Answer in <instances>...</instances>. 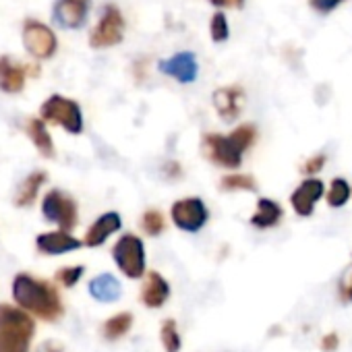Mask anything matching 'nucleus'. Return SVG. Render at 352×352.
Listing matches in <instances>:
<instances>
[{
    "mask_svg": "<svg viewBox=\"0 0 352 352\" xmlns=\"http://www.w3.org/2000/svg\"><path fill=\"white\" fill-rule=\"evenodd\" d=\"M23 46L34 58L46 60V58H52L56 54L58 40L46 23L36 21V19H28L23 23Z\"/></svg>",
    "mask_w": 352,
    "mask_h": 352,
    "instance_id": "9",
    "label": "nucleus"
},
{
    "mask_svg": "<svg viewBox=\"0 0 352 352\" xmlns=\"http://www.w3.org/2000/svg\"><path fill=\"white\" fill-rule=\"evenodd\" d=\"M38 352H65V346L56 340H46L38 346Z\"/></svg>",
    "mask_w": 352,
    "mask_h": 352,
    "instance_id": "35",
    "label": "nucleus"
},
{
    "mask_svg": "<svg viewBox=\"0 0 352 352\" xmlns=\"http://www.w3.org/2000/svg\"><path fill=\"white\" fill-rule=\"evenodd\" d=\"M40 114H42V120L44 122L58 124V126H63L71 135H79L83 131V112H81V106L75 100H71V98H65V96H58V94L50 96L42 104Z\"/></svg>",
    "mask_w": 352,
    "mask_h": 352,
    "instance_id": "5",
    "label": "nucleus"
},
{
    "mask_svg": "<svg viewBox=\"0 0 352 352\" xmlns=\"http://www.w3.org/2000/svg\"><path fill=\"white\" fill-rule=\"evenodd\" d=\"M13 298L19 309L32 313L44 321H56L63 317L65 309L56 288L44 280H38L30 274H17L13 280Z\"/></svg>",
    "mask_w": 352,
    "mask_h": 352,
    "instance_id": "2",
    "label": "nucleus"
},
{
    "mask_svg": "<svg viewBox=\"0 0 352 352\" xmlns=\"http://www.w3.org/2000/svg\"><path fill=\"white\" fill-rule=\"evenodd\" d=\"M340 3H342V0H309V5L313 7V11L323 13V15L331 13Z\"/></svg>",
    "mask_w": 352,
    "mask_h": 352,
    "instance_id": "32",
    "label": "nucleus"
},
{
    "mask_svg": "<svg viewBox=\"0 0 352 352\" xmlns=\"http://www.w3.org/2000/svg\"><path fill=\"white\" fill-rule=\"evenodd\" d=\"M87 290H89V294L98 302H114L122 294V286H120V282L112 274H100V276H96L89 282Z\"/></svg>",
    "mask_w": 352,
    "mask_h": 352,
    "instance_id": "19",
    "label": "nucleus"
},
{
    "mask_svg": "<svg viewBox=\"0 0 352 352\" xmlns=\"http://www.w3.org/2000/svg\"><path fill=\"white\" fill-rule=\"evenodd\" d=\"M141 228L149 236H160L166 230V218L160 210H145L141 216Z\"/></svg>",
    "mask_w": 352,
    "mask_h": 352,
    "instance_id": "26",
    "label": "nucleus"
},
{
    "mask_svg": "<svg viewBox=\"0 0 352 352\" xmlns=\"http://www.w3.org/2000/svg\"><path fill=\"white\" fill-rule=\"evenodd\" d=\"M172 294V288H170V282L155 270L147 272L145 278H143V286H141V302L147 307V309H162L168 298Z\"/></svg>",
    "mask_w": 352,
    "mask_h": 352,
    "instance_id": "14",
    "label": "nucleus"
},
{
    "mask_svg": "<svg viewBox=\"0 0 352 352\" xmlns=\"http://www.w3.org/2000/svg\"><path fill=\"white\" fill-rule=\"evenodd\" d=\"M210 36L216 44L220 42H226L230 38V28H228V19L224 13H216L212 17V23H210Z\"/></svg>",
    "mask_w": 352,
    "mask_h": 352,
    "instance_id": "27",
    "label": "nucleus"
},
{
    "mask_svg": "<svg viewBox=\"0 0 352 352\" xmlns=\"http://www.w3.org/2000/svg\"><path fill=\"white\" fill-rule=\"evenodd\" d=\"M91 0H54L52 17L63 30H79L87 21Z\"/></svg>",
    "mask_w": 352,
    "mask_h": 352,
    "instance_id": "11",
    "label": "nucleus"
},
{
    "mask_svg": "<svg viewBox=\"0 0 352 352\" xmlns=\"http://www.w3.org/2000/svg\"><path fill=\"white\" fill-rule=\"evenodd\" d=\"M350 197H352V185L346 179H342V176H336V179H331L329 187L325 189L327 206L333 208V210H340V208H344L350 201Z\"/></svg>",
    "mask_w": 352,
    "mask_h": 352,
    "instance_id": "24",
    "label": "nucleus"
},
{
    "mask_svg": "<svg viewBox=\"0 0 352 352\" xmlns=\"http://www.w3.org/2000/svg\"><path fill=\"white\" fill-rule=\"evenodd\" d=\"M122 228V218H120V214L118 212H106V214H102L89 228H87V232H85V241H83V245H87V247H102L112 234H116L118 230Z\"/></svg>",
    "mask_w": 352,
    "mask_h": 352,
    "instance_id": "15",
    "label": "nucleus"
},
{
    "mask_svg": "<svg viewBox=\"0 0 352 352\" xmlns=\"http://www.w3.org/2000/svg\"><path fill=\"white\" fill-rule=\"evenodd\" d=\"M81 245L83 243L79 239H75L73 234H69L65 230L44 232V234H38V239H36V247L44 255H67L71 251L81 249Z\"/></svg>",
    "mask_w": 352,
    "mask_h": 352,
    "instance_id": "16",
    "label": "nucleus"
},
{
    "mask_svg": "<svg viewBox=\"0 0 352 352\" xmlns=\"http://www.w3.org/2000/svg\"><path fill=\"white\" fill-rule=\"evenodd\" d=\"M122 38H124V17L118 7L108 5L89 36V46L96 50L112 48V46L120 44Z\"/></svg>",
    "mask_w": 352,
    "mask_h": 352,
    "instance_id": "8",
    "label": "nucleus"
},
{
    "mask_svg": "<svg viewBox=\"0 0 352 352\" xmlns=\"http://www.w3.org/2000/svg\"><path fill=\"white\" fill-rule=\"evenodd\" d=\"M160 342L166 352H181L183 348V336L179 329L176 319H164L160 325Z\"/></svg>",
    "mask_w": 352,
    "mask_h": 352,
    "instance_id": "25",
    "label": "nucleus"
},
{
    "mask_svg": "<svg viewBox=\"0 0 352 352\" xmlns=\"http://www.w3.org/2000/svg\"><path fill=\"white\" fill-rule=\"evenodd\" d=\"M284 220V208L272 197H259L257 208L251 216V226L257 230H272Z\"/></svg>",
    "mask_w": 352,
    "mask_h": 352,
    "instance_id": "17",
    "label": "nucleus"
},
{
    "mask_svg": "<svg viewBox=\"0 0 352 352\" xmlns=\"http://www.w3.org/2000/svg\"><path fill=\"white\" fill-rule=\"evenodd\" d=\"M112 259L116 267L129 278V280H139L145 278L147 274V255H145V245L137 234H122L114 247H112Z\"/></svg>",
    "mask_w": 352,
    "mask_h": 352,
    "instance_id": "4",
    "label": "nucleus"
},
{
    "mask_svg": "<svg viewBox=\"0 0 352 352\" xmlns=\"http://www.w3.org/2000/svg\"><path fill=\"white\" fill-rule=\"evenodd\" d=\"M28 67L15 63L11 56H0V89L5 94H19L25 87Z\"/></svg>",
    "mask_w": 352,
    "mask_h": 352,
    "instance_id": "18",
    "label": "nucleus"
},
{
    "mask_svg": "<svg viewBox=\"0 0 352 352\" xmlns=\"http://www.w3.org/2000/svg\"><path fill=\"white\" fill-rule=\"evenodd\" d=\"M170 220L181 232L197 234L210 222V210L201 197H183L176 199L170 208Z\"/></svg>",
    "mask_w": 352,
    "mask_h": 352,
    "instance_id": "6",
    "label": "nucleus"
},
{
    "mask_svg": "<svg viewBox=\"0 0 352 352\" xmlns=\"http://www.w3.org/2000/svg\"><path fill=\"white\" fill-rule=\"evenodd\" d=\"M28 135L44 157H54V143L42 118H32L28 122Z\"/></svg>",
    "mask_w": 352,
    "mask_h": 352,
    "instance_id": "23",
    "label": "nucleus"
},
{
    "mask_svg": "<svg viewBox=\"0 0 352 352\" xmlns=\"http://www.w3.org/2000/svg\"><path fill=\"white\" fill-rule=\"evenodd\" d=\"M325 162H327L325 153H315L305 160L300 170H302V174H307V179H311V176H317V172H321L325 168Z\"/></svg>",
    "mask_w": 352,
    "mask_h": 352,
    "instance_id": "30",
    "label": "nucleus"
},
{
    "mask_svg": "<svg viewBox=\"0 0 352 352\" xmlns=\"http://www.w3.org/2000/svg\"><path fill=\"white\" fill-rule=\"evenodd\" d=\"M42 214L48 222L56 224L60 230L71 232L77 222H79V210H77V201L60 191V189H52L44 195L42 201Z\"/></svg>",
    "mask_w": 352,
    "mask_h": 352,
    "instance_id": "7",
    "label": "nucleus"
},
{
    "mask_svg": "<svg viewBox=\"0 0 352 352\" xmlns=\"http://www.w3.org/2000/svg\"><path fill=\"white\" fill-rule=\"evenodd\" d=\"M34 331L36 325L23 309L0 305V352H28Z\"/></svg>",
    "mask_w": 352,
    "mask_h": 352,
    "instance_id": "3",
    "label": "nucleus"
},
{
    "mask_svg": "<svg viewBox=\"0 0 352 352\" xmlns=\"http://www.w3.org/2000/svg\"><path fill=\"white\" fill-rule=\"evenodd\" d=\"M133 321H135V319H133V313L120 311V313H116V315H112V317H108V319L104 321V325H102V336H104L108 342H116V340L124 338V336L131 331Z\"/></svg>",
    "mask_w": 352,
    "mask_h": 352,
    "instance_id": "22",
    "label": "nucleus"
},
{
    "mask_svg": "<svg viewBox=\"0 0 352 352\" xmlns=\"http://www.w3.org/2000/svg\"><path fill=\"white\" fill-rule=\"evenodd\" d=\"M83 272H85V267H83V265H69V267L58 270L54 278H56V282H58V284H63L65 288H73V286L81 280Z\"/></svg>",
    "mask_w": 352,
    "mask_h": 352,
    "instance_id": "28",
    "label": "nucleus"
},
{
    "mask_svg": "<svg viewBox=\"0 0 352 352\" xmlns=\"http://www.w3.org/2000/svg\"><path fill=\"white\" fill-rule=\"evenodd\" d=\"M338 298L344 305L352 302V263L342 272V276L338 280Z\"/></svg>",
    "mask_w": 352,
    "mask_h": 352,
    "instance_id": "29",
    "label": "nucleus"
},
{
    "mask_svg": "<svg viewBox=\"0 0 352 352\" xmlns=\"http://www.w3.org/2000/svg\"><path fill=\"white\" fill-rule=\"evenodd\" d=\"M321 350L323 352H336L340 348V336L336 331H329V333H323L321 342H319Z\"/></svg>",
    "mask_w": 352,
    "mask_h": 352,
    "instance_id": "33",
    "label": "nucleus"
},
{
    "mask_svg": "<svg viewBox=\"0 0 352 352\" xmlns=\"http://www.w3.org/2000/svg\"><path fill=\"white\" fill-rule=\"evenodd\" d=\"M157 69L162 75H168L179 83H193L199 73V65L193 52H179L166 60H160Z\"/></svg>",
    "mask_w": 352,
    "mask_h": 352,
    "instance_id": "13",
    "label": "nucleus"
},
{
    "mask_svg": "<svg viewBox=\"0 0 352 352\" xmlns=\"http://www.w3.org/2000/svg\"><path fill=\"white\" fill-rule=\"evenodd\" d=\"M321 197H325V183L321 179H317V176L305 179L290 195L292 212L298 218H311L317 204L321 201Z\"/></svg>",
    "mask_w": 352,
    "mask_h": 352,
    "instance_id": "10",
    "label": "nucleus"
},
{
    "mask_svg": "<svg viewBox=\"0 0 352 352\" xmlns=\"http://www.w3.org/2000/svg\"><path fill=\"white\" fill-rule=\"evenodd\" d=\"M220 189L224 193H257L259 185L253 174L247 172H228L220 179Z\"/></svg>",
    "mask_w": 352,
    "mask_h": 352,
    "instance_id": "20",
    "label": "nucleus"
},
{
    "mask_svg": "<svg viewBox=\"0 0 352 352\" xmlns=\"http://www.w3.org/2000/svg\"><path fill=\"white\" fill-rule=\"evenodd\" d=\"M257 141V126L251 122L239 124L232 133H206L201 147L206 157L220 168L234 170L243 166L245 153L255 145Z\"/></svg>",
    "mask_w": 352,
    "mask_h": 352,
    "instance_id": "1",
    "label": "nucleus"
},
{
    "mask_svg": "<svg viewBox=\"0 0 352 352\" xmlns=\"http://www.w3.org/2000/svg\"><path fill=\"white\" fill-rule=\"evenodd\" d=\"M46 179H48V174L46 172H32L28 179L19 185V191H17V195H15V204L19 206V208H28V206H32L34 201H36V197H38V193H40V189H42V185L46 183Z\"/></svg>",
    "mask_w": 352,
    "mask_h": 352,
    "instance_id": "21",
    "label": "nucleus"
},
{
    "mask_svg": "<svg viewBox=\"0 0 352 352\" xmlns=\"http://www.w3.org/2000/svg\"><path fill=\"white\" fill-rule=\"evenodd\" d=\"M216 9H241L245 0H210Z\"/></svg>",
    "mask_w": 352,
    "mask_h": 352,
    "instance_id": "34",
    "label": "nucleus"
},
{
    "mask_svg": "<svg viewBox=\"0 0 352 352\" xmlns=\"http://www.w3.org/2000/svg\"><path fill=\"white\" fill-rule=\"evenodd\" d=\"M212 102L224 122H234L245 108V91L239 85H226L214 91Z\"/></svg>",
    "mask_w": 352,
    "mask_h": 352,
    "instance_id": "12",
    "label": "nucleus"
},
{
    "mask_svg": "<svg viewBox=\"0 0 352 352\" xmlns=\"http://www.w3.org/2000/svg\"><path fill=\"white\" fill-rule=\"evenodd\" d=\"M162 174H164V179H168V181H176V179H181V176H183V166L179 162L170 160V162H166L162 166Z\"/></svg>",
    "mask_w": 352,
    "mask_h": 352,
    "instance_id": "31",
    "label": "nucleus"
}]
</instances>
